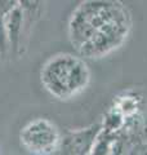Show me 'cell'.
Instances as JSON below:
<instances>
[{
	"mask_svg": "<svg viewBox=\"0 0 147 155\" xmlns=\"http://www.w3.org/2000/svg\"><path fill=\"white\" fill-rule=\"evenodd\" d=\"M132 30V16L119 2L89 0L72 12L68 36L81 58H101L125 43Z\"/></svg>",
	"mask_w": 147,
	"mask_h": 155,
	"instance_id": "1",
	"label": "cell"
},
{
	"mask_svg": "<svg viewBox=\"0 0 147 155\" xmlns=\"http://www.w3.org/2000/svg\"><path fill=\"white\" fill-rule=\"evenodd\" d=\"M41 84L58 100H70L84 92L90 81V71L84 58L71 53H58L44 64Z\"/></svg>",
	"mask_w": 147,
	"mask_h": 155,
	"instance_id": "2",
	"label": "cell"
},
{
	"mask_svg": "<svg viewBox=\"0 0 147 155\" xmlns=\"http://www.w3.org/2000/svg\"><path fill=\"white\" fill-rule=\"evenodd\" d=\"M22 146L32 154L49 155L60 150L61 134L51 120L38 118L27 123L19 133Z\"/></svg>",
	"mask_w": 147,
	"mask_h": 155,
	"instance_id": "3",
	"label": "cell"
},
{
	"mask_svg": "<svg viewBox=\"0 0 147 155\" xmlns=\"http://www.w3.org/2000/svg\"><path fill=\"white\" fill-rule=\"evenodd\" d=\"M101 125H92L89 128L68 132L61 140L60 150L63 155H90L98 134L101 133Z\"/></svg>",
	"mask_w": 147,
	"mask_h": 155,
	"instance_id": "4",
	"label": "cell"
},
{
	"mask_svg": "<svg viewBox=\"0 0 147 155\" xmlns=\"http://www.w3.org/2000/svg\"><path fill=\"white\" fill-rule=\"evenodd\" d=\"M23 21H24V12L21 3L11 13L4 17L8 45L13 51H17L19 47V41L22 39V31H23Z\"/></svg>",
	"mask_w": 147,
	"mask_h": 155,
	"instance_id": "5",
	"label": "cell"
},
{
	"mask_svg": "<svg viewBox=\"0 0 147 155\" xmlns=\"http://www.w3.org/2000/svg\"><path fill=\"white\" fill-rule=\"evenodd\" d=\"M115 109L119 111L122 116H130L138 109V101H137L134 97L125 96L117 101V104L115 105Z\"/></svg>",
	"mask_w": 147,
	"mask_h": 155,
	"instance_id": "6",
	"label": "cell"
},
{
	"mask_svg": "<svg viewBox=\"0 0 147 155\" xmlns=\"http://www.w3.org/2000/svg\"><path fill=\"white\" fill-rule=\"evenodd\" d=\"M8 39H7V31L5 25H4V18L0 17V54H4L8 51Z\"/></svg>",
	"mask_w": 147,
	"mask_h": 155,
	"instance_id": "7",
	"label": "cell"
},
{
	"mask_svg": "<svg viewBox=\"0 0 147 155\" xmlns=\"http://www.w3.org/2000/svg\"><path fill=\"white\" fill-rule=\"evenodd\" d=\"M18 4H19V2H2V0H0V17L4 18L7 14L11 13Z\"/></svg>",
	"mask_w": 147,
	"mask_h": 155,
	"instance_id": "8",
	"label": "cell"
}]
</instances>
